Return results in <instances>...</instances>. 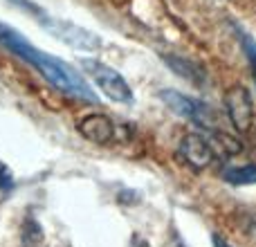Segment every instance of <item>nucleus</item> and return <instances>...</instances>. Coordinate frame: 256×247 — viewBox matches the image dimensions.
Masks as SVG:
<instances>
[{"mask_svg":"<svg viewBox=\"0 0 256 247\" xmlns=\"http://www.w3.org/2000/svg\"><path fill=\"white\" fill-rule=\"evenodd\" d=\"M81 68H84L86 74L102 88V92L106 94L108 99L120 102V104H132L130 88H128L126 79L117 70H112L110 66H106V63H102V61H94V58H84Z\"/></svg>","mask_w":256,"mask_h":247,"instance_id":"nucleus-2","label":"nucleus"},{"mask_svg":"<svg viewBox=\"0 0 256 247\" xmlns=\"http://www.w3.org/2000/svg\"><path fill=\"white\" fill-rule=\"evenodd\" d=\"M238 38H240V45H243L245 56L250 61V68H252V76L256 81V40L250 34H245V32H238Z\"/></svg>","mask_w":256,"mask_h":247,"instance_id":"nucleus-9","label":"nucleus"},{"mask_svg":"<svg viewBox=\"0 0 256 247\" xmlns=\"http://www.w3.org/2000/svg\"><path fill=\"white\" fill-rule=\"evenodd\" d=\"M0 45L7 48L9 52H14L18 58L27 61L30 66H34L54 88L63 90V92L72 94V97H79L84 102L97 104V94L92 92V88L88 86V81L79 74V70L66 63L63 58H56L48 52H40L38 48L30 43L22 34H18L14 27L0 22Z\"/></svg>","mask_w":256,"mask_h":247,"instance_id":"nucleus-1","label":"nucleus"},{"mask_svg":"<svg viewBox=\"0 0 256 247\" xmlns=\"http://www.w3.org/2000/svg\"><path fill=\"white\" fill-rule=\"evenodd\" d=\"M38 14V22L45 27V30L50 32L52 36H56V38L66 40L68 45H72V48L76 50H97L99 45H102V38H99L97 34H92V32L84 30V27L74 25V22H68V20H58V18H50L48 14Z\"/></svg>","mask_w":256,"mask_h":247,"instance_id":"nucleus-4","label":"nucleus"},{"mask_svg":"<svg viewBox=\"0 0 256 247\" xmlns=\"http://www.w3.org/2000/svg\"><path fill=\"white\" fill-rule=\"evenodd\" d=\"M225 106L236 130L245 132L252 126V99H250V92L243 86H234L225 94Z\"/></svg>","mask_w":256,"mask_h":247,"instance_id":"nucleus-5","label":"nucleus"},{"mask_svg":"<svg viewBox=\"0 0 256 247\" xmlns=\"http://www.w3.org/2000/svg\"><path fill=\"white\" fill-rule=\"evenodd\" d=\"M212 240H214V245H216V247H232L230 243H227V240H222L218 234H214V238H212Z\"/></svg>","mask_w":256,"mask_h":247,"instance_id":"nucleus-10","label":"nucleus"},{"mask_svg":"<svg viewBox=\"0 0 256 247\" xmlns=\"http://www.w3.org/2000/svg\"><path fill=\"white\" fill-rule=\"evenodd\" d=\"M180 158L189 166H194L196 171H202V168H207L214 162V146L202 135L191 132V135H186L180 142Z\"/></svg>","mask_w":256,"mask_h":247,"instance_id":"nucleus-6","label":"nucleus"},{"mask_svg":"<svg viewBox=\"0 0 256 247\" xmlns=\"http://www.w3.org/2000/svg\"><path fill=\"white\" fill-rule=\"evenodd\" d=\"M222 178L232 184H256V164L245 166H230L222 171Z\"/></svg>","mask_w":256,"mask_h":247,"instance_id":"nucleus-8","label":"nucleus"},{"mask_svg":"<svg viewBox=\"0 0 256 247\" xmlns=\"http://www.w3.org/2000/svg\"><path fill=\"white\" fill-rule=\"evenodd\" d=\"M160 99H162L173 112H178V115L184 117V120L198 124L200 128L218 130L216 128V124H218L216 112H214L207 104L198 102V99H191L182 92H176V90H162V92H160Z\"/></svg>","mask_w":256,"mask_h":247,"instance_id":"nucleus-3","label":"nucleus"},{"mask_svg":"<svg viewBox=\"0 0 256 247\" xmlns=\"http://www.w3.org/2000/svg\"><path fill=\"white\" fill-rule=\"evenodd\" d=\"M79 132L86 140L94 142V144H106V142H110L115 137V126L104 115H90L86 120H81Z\"/></svg>","mask_w":256,"mask_h":247,"instance_id":"nucleus-7","label":"nucleus"}]
</instances>
